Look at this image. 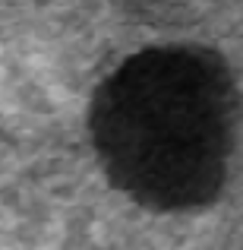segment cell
<instances>
[{
  "instance_id": "obj_1",
  "label": "cell",
  "mask_w": 243,
  "mask_h": 250,
  "mask_svg": "<svg viewBox=\"0 0 243 250\" xmlns=\"http://www.w3.org/2000/svg\"><path fill=\"white\" fill-rule=\"evenodd\" d=\"M89 133L111 184L139 206H208L237 152V83L206 48L139 51L95 89Z\"/></svg>"
}]
</instances>
